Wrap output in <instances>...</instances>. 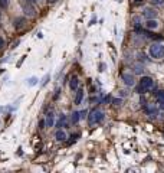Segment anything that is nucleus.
I'll return each mask as SVG.
<instances>
[{"instance_id":"obj_1","label":"nucleus","mask_w":164,"mask_h":173,"mask_svg":"<svg viewBox=\"0 0 164 173\" xmlns=\"http://www.w3.org/2000/svg\"><path fill=\"white\" fill-rule=\"evenodd\" d=\"M153 86H154V81H153L151 77H141L140 84L137 86V92H138V94H146V92L150 91Z\"/></svg>"},{"instance_id":"obj_2","label":"nucleus","mask_w":164,"mask_h":173,"mask_svg":"<svg viewBox=\"0 0 164 173\" xmlns=\"http://www.w3.org/2000/svg\"><path fill=\"white\" fill-rule=\"evenodd\" d=\"M150 56L154 58V59H161L164 58V45L163 43H158V42H154L151 46H150Z\"/></svg>"},{"instance_id":"obj_3","label":"nucleus","mask_w":164,"mask_h":173,"mask_svg":"<svg viewBox=\"0 0 164 173\" xmlns=\"http://www.w3.org/2000/svg\"><path fill=\"white\" fill-rule=\"evenodd\" d=\"M104 117H105V114L99 108H94L88 116V123H89V125H95V124H98L104 120Z\"/></svg>"},{"instance_id":"obj_4","label":"nucleus","mask_w":164,"mask_h":173,"mask_svg":"<svg viewBox=\"0 0 164 173\" xmlns=\"http://www.w3.org/2000/svg\"><path fill=\"white\" fill-rule=\"evenodd\" d=\"M121 79H122V82L127 86L135 85V78H134V75H132L131 72H124V74L121 75Z\"/></svg>"},{"instance_id":"obj_5","label":"nucleus","mask_w":164,"mask_h":173,"mask_svg":"<svg viewBox=\"0 0 164 173\" xmlns=\"http://www.w3.org/2000/svg\"><path fill=\"white\" fill-rule=\"evenodd\" d=\"M143 16L146 19H156L157 17V10L154 7H144L143 9Z\"/></svg>"},{"instance_id":"obj_6","label":"nucleus","mask_w":164,"mask_h":173,"mask_svg":"<svg viewBox=\"0 0 164 173\" xmlns=\"http://www.w3.org/2000/svg\"><path fill=\"white\" fill-rule=\"evenodd\" d=\"M23 10H25V15L29 17H32L36 15V10H35V7L30 4V1H29V3H23Z\"/></svg>"},{"instance_id":"obj_7","label":"nucleus","mask_w":164,"mask_h":173,"mask_svg":"<svg viewBox=\"0 0 164 173\" xmlns=\"http://www.w3.org/2000/svg\"><path fill=\"white\" fill-rule=\"evenodd\" d=\"M144 111L147 113L150 117H157L158 116V110L154 105H144Z\"/></svg>"},{"instance_id":"obj_8","label":"nucleus","mask_w":164,"mask_h":173,"mask_svg":"<svg viewBox=\"0 0 164 173\" xmlns=\"http://www.w3.org/2000/svg\"><path fill=\"white\" fill-rule=\"evenodd\" d=\"M78 86H79V78H78L76 75H72L71 79H69V88H71L72 91H76Z\"/></svg>"},{"instance_id":"obj_9","label":"nucleus","mask_w":164,"mask_h":173,"mask_svg":"<svg viewBox=\"0 0 164 173\" xmlns=\"http://www.w3.org/2000/svg\"><path fill=\"white\" fill-rule=\"evenodd\" d=\"M45 121H46V127H53V125H55V113H53V111H49V113L46 114Z\"/></svg>"},{"instance_id":"obj_10","label":"nucleus","mask_w":164,"mask_h":173,"mask_svg":"<svg viewBox=\"0 0 164 173\" xmlns=\"http://www.w3.org/2000/svg\"><path fill=\"white\" fill-rule=\"evenodd\" d=\"M146 28H147V29H150V30L157 29V28H158V22H157L156 19H148L147 22H146Z\"/></svg>"},{"instance_id":"obj_11","label":"nucleus","mask_w":164,"mask_h":173,"mask_svg":"<svg viewBox=\"0 0 164 173\" xmlns=\"http://www.w3.org/2000/svg\"><path fill=\"white\" fill-rule=\"evenodd\" d=\"M55 138L58 140V141H64L66 138V133L64 130H56V133H55Z\"/></svg>"},{"instance_id":"obj_12","label":"nucleus","mask_w":164,"mask_h":173,"mask_svg":"<svg viewBox=\"0 0 164 173\" xmlns=\"http://www.w3.org/2000/svg\"><path fill=\"white\" fill-rule=\"evenodd\" d=\"M82 120V113L81 111H75L74 114H72V117H71V121L74 123V124H76L78 121Z\"/></svg>"},{"instance_id":"obj_13","label":"nucleus","mask_w":164,"mask_h":173,"mask_svg":"<svg viewBox=\"0 0 164 173\" xmlns=\"http://www.w3.org/2000/svg\"><path fill=\"white\" fill-rule=\"evenodd\" d=\"M25 25H26V20L22 19V17H17L16 20H15V28H16L17 30H19L20 28H25Z\"/></svg>"},{"instance_id":"obj_14","label":"nucleus","mask_w":164,"mask_h":173,"mask_svg":"<svg viewBox=\"0 0 164 173\" xmlns=\"http://www.w3.org/2000/svg\"><path fill=\"white\" fill-rule=\"evenodd\" d=\"M82 100H83V89H78V92L75 95V104L79 105L82 103Z\"/></svg>"},{"instance_id":"obj_15","label":"nucleus","mask_w":164,"mask_h":173,"mask_svg":"<svg viewBox=\"0 0 164 173\" xmlns=\"http://www.w3.org/2000/svg\"><path fill=\"white\" fill-rule=\"evenodd\" d=\"M144 72V67L141 65V64H137V65H134V74H143Z\"/></svg>"},{"instance_id":"obj_16","label":"nucleus","mask_w":164,"mask_h":173,"mask_svg":"<svg viewBox=\"0 0 164 173\" xmlns=\"http://www.w3.org/2000/svg\"><path fill=\"white\" fill-rule=\"evenodd\" d=\"M156 98H157V101H158V103L164 101V89H160V91H157V92H156Z\"/></svg>"},{"instance_id":"obj_17","label":"nucleus","mask_w":164,"mask_h":173,"mask_svg":"<svg viewBox=\"0 0 164 173\" xmlns=\"http://www.w3.org/2000/svg\"><path fill=\"white\" fill-rule=\"evenodd\" d=\"M154 6H164V0H151Z\"/></svg>"},{"instance_id":"obj_18","label":"nucleus","mask_w":164,"mask_h":173,"mask_svg":"<svg viewBox=\"0 0 164 173\" xmlns=\"http://www.w3.org/2000/svg\"><path fill=\"white\" fill-rule=\"evenodd\" d=\"M7 4H9V3H7V0H0V7H1V9H6V7H7Z\"/></svg>"},{"instance_id":"obj_19","label":"nucleus","mask_w":164,"mask_h":173,"mask_svg":"<svg viewBox=\"0 0 164 173\" xmlns=\"http://www.w3.org/2000/svg\"><path fill=\"white\" fill-rule=\"evenodd\" d=\"M35 84H37V78L36 77H33V78L29 79V85H35Z\"/></svg>"},{"instance_id":"obj_20","label":"nucleus","mask_w":164,"mask_h":173,"mask_svg":"<svg viewBox=\"0 0 164 173\" xmlns=\"http://www.w3.org/2000/svg\"><path fill=\"white\" fill-rule=\"evenodd\" d=\"M121 103H122L121 98H114V100H112V104H114V105H121Z\"/></svg>"},{"instance_id":"obj_21","label":"nucleus","mask_w":164,"mask_h":173,"mask_svg":"<svg viewBox=\"0 0 164 173\" xmlns=\"http://www.w3.org/2000/svg\"><path fill=\"white\" fill-rule=\"evenodd\" d=\"M4 46V40H3V38H0V49Z\"/></svg>"},{"instance_id":"obj_22","label":"nucleus","mask_w":164,"mask_h":173,"mask_svg":"<svg viewBox=\"0 0 164 173\" xmlns=\"http://www.w3.org/2000/svg\"><path fill=\"white\" fill-rule=\"evenodd\" d=\"M99 71H101V72H102V71H105V65H104V64H101V65H99Z\"/></svg>"},{"instance_id":"obj_23","label":"nucleus","mask_w":164,"mask_h":173,"mask_svg":"<svg viewBox=\"0 0 164 173\" xmlns=\"http://www.w3.org/2000/svg\"><path fill=\"white\" fill-rule=\"evenodd\" d=\"M110 100H111V97L108 95V97H105V98H104V103H110Z\"/></svg>"},{"instance_id":"obj_24","label":"nucleus","mask_w":164,"mask_h":173,"mask_svg":"<svg viewBox=\"0 0 164 173\" xmlns=\"http://www.w3.org/2000/svg\"><path fill=\"white\" fill-rule=\"evenodd\" d=\"M48 81H49V75H46V78H45V79H43V84H46V82H48Z\"/></svg>"},{"instance_id":"obj_25","label":"nucleus","mask_w":164,"mask_h":173,"mask_svg":"<svg viewBox=\"0 0 164 173\" xmlns=\"http://www.w3.org/2000/svg\"><path fill=\"white\" fill-rule=\"evenodd\" d=\"M119 94H121V97H124V95H127V92H125V91H119Z\"/></svg>"},{"instance_id":"obj_26","label":"nucleus","mask_w":164,"mask_h":173,"mask_svg":"<svg viewBox=\"0 0 164 173\" xmlns=\"http://www.w3.org/2000/svg\"><path fill=\"white\" fill-rule=\"evenodd\" d=\"M158 104H160V108H163L164 110V101H161V103H158Z\"/></svg>"},{"instance_id":"obj_27","label":"nucleus","mask_w":164,"mask_h":173,"mask_svg":"<svg viewBox=\"0 0 164 173\" xmlns=\"http://www.w3.org/2000/svg\"><path fill=\"white\" fill-rule=\"evenodd\" d=\"M28 1H30V3H36L37 0H28Z\"/></svg>"},{"instance_id":"obj_28","label":"nucleus","mask_w":164,"mask_h":173,"mask_svg":"<svg viewBox=\"0 0 164 173\" xmlns=\"http://www.w3.org/2000/svg\"><path fill=\"white\" fill-rule=\"evenodd\" d=\"M48 1H49V3H53V1H56V0H48Z\"/></svg>"}]
</instances>
